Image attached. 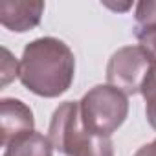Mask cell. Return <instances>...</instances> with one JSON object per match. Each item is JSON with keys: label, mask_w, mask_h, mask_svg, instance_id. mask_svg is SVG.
<instances>
[{"label": "cell", "mask_w": 156, "mask_h": 156, "mask_svg": "<svg viewBox=\"0 0 156 156\" xmlns=\"http://www.w3.org/2000/svg\"><path fill=\"white\" fill-rule=\"evenodd\" d=\"M75 75V55L66 42L55 37L31 41L20 59L19 79L30 92L41 98H59Z\"/></svg>", "instance_id": "6da1fadb"}, {"label": "cell", "mask_w": 156, "mask_h": 156, "mask_svg": "<svg viewBox=\"0 0 156 156\" xmlns=\"http://www.w3.org/2000/svg\"><path fill=\"white\" fill-rule=\"evenodd\" d=\"M48 138L64 156H114L112 140L92 134L81 121L77 101H64L51 116Z\"/></svg>", "instance_id": "7a4b0ae2"}, {"label": "cell", "mask_w": 156, "mask_h": 156, "mask_svg": "<svg viewBox=\"0 0 156 156\" xmlns=\"http://www.w3.org/2000/svg\"><path fill=\"white\" fill-rule=\"evenodd\" d=\"M79 108L81 121L88 132L110 138L127 119L129 99L110 85H98L83 96Z\"/></svg>", "instance_id": "3957f363"}, {"label": "cell", "mask_w": 156, "mask_h": 156, "mask_svg": "<svg viewBox=\"0 0 156 156\" xmlns=\"http://www.w3.org/2000/svg\"><path fill=\"white\" fill-rule=\"evenodd\" d=\"M151 55L138 46H123L112 53L107 64V81L125 96H134L141 90L143 79L152 66Z\"/></svg>", "instance_id": "277c9868"}, {"label": "cell", "mask_w": 156, "mask_h": 156, "mask_svg": "<svg viewBox=\"0 0 156 156\" xmlns=\"http://www.w3.org/2000/svg\"><path fill=\"white\" fill-rule=\"evenodd\" d=\"M33 112L24 101L15 98H4L0 101V132L4 147L19 136L33 132Z\"/></svg>", "instance_id": "5b68a950"}, {"label": "cell", "mask_w": 156, "mask_h": 156, "mask_svg": "<svg viewBox=\"0 0 156 156\" xmlns=\"http://www.w3.org/2000/svg\"><path fill=\"white\" fill-rule=\"evenodd\" d=\"M44 13V2H19L2 0L0 2V22L15 33H24L41 24Z\"/></svg>", "instance_id": "8992f818"}, {"label": "cell", "mask_w": 156, "mask_h": 156, "mask_svg": "<svg viewBox=\"0 0 156 156\" xmlns=\"http://www.w3.org/2000/svg\"><path fill=\"white\" fill-rule=\"evenodd\" d=\"M4 156H53V145L48 136L33 130L6 145Z\"/></svg>", "instance_id": "52a82bcc"}, {"label": "cell", "mask_w": 156, "mask_h": 156, "mask_svg": "<svg viewBox=\"0 0 156 156\" xmlns=\"http://www.w3.org/2000/svg\"><path fill=\"white\" fill-rule=\"evenodd\" d=\"M141 96L145 99V114L149 125L156 130V62H152L151 70L147 72L143 85H141Z\"/></svg>", "instance_id": "ba28073f"}, {"label": "cell", "mask_w": 156, "mask_h": 156, "mask_svg": "<svg viewBox=\"0 0 156 156\" xmlns=\"http://www.w3.org/2000/svg\"><path fill=\"white\" fill-rule=\"evenodd\" d=\"M134 35L140 41V46L151 55V59L156 62V26L149 28H134Z\"/></svg>", "instance_id": "9c48e42d"}, {"label": "cell", "mask_w": 156, "mask_h": 156, "mask_svg": "<svg viewBox=\"0 0 156 156\" xmlns=\"http://www.w3.org/2000/svg\"><path fill=\"white\" fill-rule=\"evenodd\" d=\"M136 28L156 26V2H140L136 6Z\"/></svg>", "instance_id": "30bf717a"}, {"label": "cell", "mask_w": 156, "mask_h": 156, "mask_svg": "<svg viewBox=\"0 0 156 156\" xmlns=\"http://www.w3.org/2000/svg\"><path fill=\"white\" fill-rule=\"evenodd\" d=\"M4 51V61H2V85L6 87L11 79H15V77L19 75L20 72V62H17L11 55V51L8 48L2 50Z\"/></svg>", "instance_id": "8fae6325"}, {"label": "cell", "mask_w": 156, "mask_h": 156, "mask_svg": "<svg viewBox=\"0 0 156 156\" xmlns=\"http://www.w3.org/2000/svg\"><path fill=\"white\" fill-rule=\"evenodd\" d=\"M134 156H156V140H152L151 143L140 147Z\"/></svg>", "instance_id": "7c38bea8"}]
</instances>
